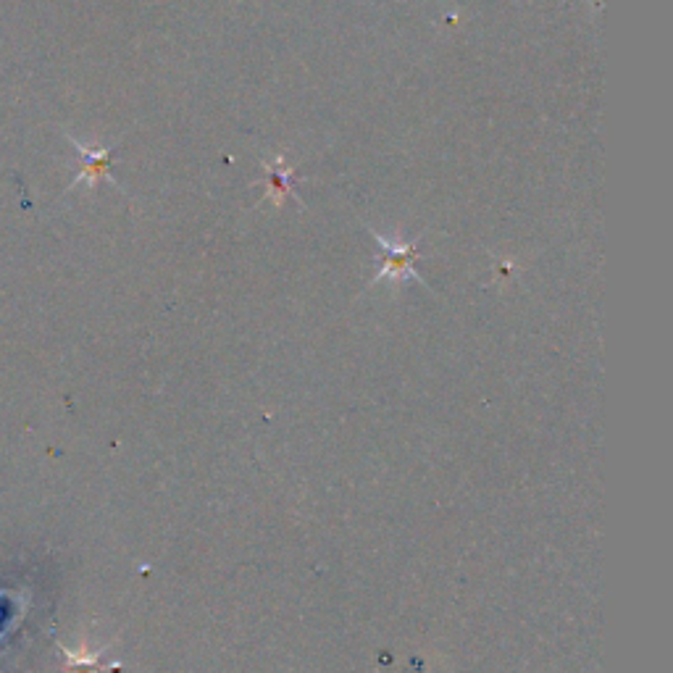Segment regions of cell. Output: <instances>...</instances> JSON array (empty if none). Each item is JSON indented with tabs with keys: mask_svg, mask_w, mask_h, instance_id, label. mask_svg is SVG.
Returning <instances> with one entry per match:
<instances>
[{
	"mask_svg": "<svg viewBox=\"0 0 673 673\" xmlns=\"http://www.w3.org/2000/svg\"><path fill=\"white\" fill-rule=\"evenodd\" d=\"M379 248H382L384 258L382 266L376 271L374 284L382 282V279H392V282H405V279H421V274L416 271V258L418 248L413 242H390L374 234Z\"/></svg>",
	"mask_w": 673,
	"mask_h": 673,
	"instance_id": "6da1fadb",
	"label": "cell"
},
{
	"mask_svg": "<svg viewBox=\"0 0 673 673\" xmlns=\"http://www.w3.org/2000/svg\"><path fill=\"white\" fill-rule=\"evenodd\" d=\"M61 652H64L69 673H98L103 650H90L87 645H82L79 650H69V647L61 645Z\"/></svg>",
	"mask_w": 673,
	"mask_h": 673,
	"instance_id": "7a4b0ae2",
	"label": "cell"
}]
</instances>
